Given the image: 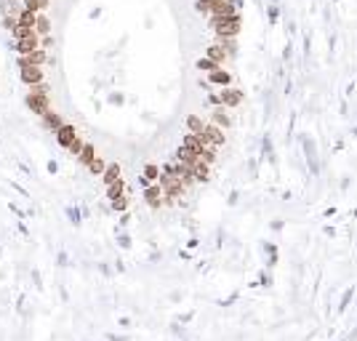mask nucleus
Returning <instances> with one entry per match:
<instances>
[{
  "instance_id": "1",
  "label": "nucleus",
  "mask_w": 357,
  "mask_h": 341,
  "mask_svg": "<svg viewBox=\"0 0 357 341\" xmlns=\"http://www.w3.org/2000/svg\"><path fill=\"white\" fill-rule=\"evenodd\" d=\"M213 30H216L219 38H235L237 30H240V16L232 14V16H213L211 19Z\"/></svg>"
},
{
  "instance_id": "2",
  "label": "nucleus",
  "mask_w": 357,
  "mask_h": 341,
  "mask_svg": "<svg viewBox=\"0 0 357 341\" xmlns=\"http://www.w3.org/2000/svg\"><path fill=\"white\" fill-rule=\"evenodd\" d=\"M27 107H30L35 115L43 117L45 112L51 110L48 107V91H30V94H27Z\"/></svg>"
},
{
  "instance_id": "3",
  "label": "nucleus",
  "mask_w": 357,
  "mask_h": 341,
  "mask_svg": "<svg viewBox=\"0 0 357 341\" xmlns=\"http://www.w3.org/2000/svg\"><path fill=\"white\" fill-rule=\"evenodd\" d=\"M160 181H163V195H168V200H173V197H181L184 195V184H181V179L171 173H160Z\"/></svg>"
},
{
  "instance_id": "4",
  "label": "nucleus",
  "mask_w": 357,
  "mask_h": 341,
  "mask_svg": "<svg viewBox=\"0 0 357 341\" xmlns=\"http://www.w3.org/2000/svg\"><path fill=\"white\" fill-rule=\"evenodd\" d=\"M243 101V94L235 88H222L219 96H211V104H222V107H235Z\"/></svg>"
},
{
  "instance_id": "5",
  "label": "nucleus",
  "mask_w": 357,
  "mask_h": 341,
  "mask_svg": "<svg viewBox=\"0 0 357 341\" xmlns=\"http://www.w3.org/2000/svg\"><path fill=\"white\" fill-rule=\"evenodd\" d=\"M197 136H200L206 144H213V147H222V144H224V133H222V128H219L216 123H211V126H203V131H200Z\"/></svg>"
},
{
  "instance_id": "6",
  "label": "nucleus",
  "mask_w": 357,
  "mask_h": 341,
  "mask_svg": "<svg viewBox=\"0 0 357 341\" xmlns=\"http://www.w3.org/2000/svg\"><path fill=\"white\" fill-rule=\"evenodd\" d=\"M19 75L27 85H35V83H43V67L38 64H19Z\"/></svg>"
},
{
  "instance_id": "7",
  "label": "nucleus",
  "mask_w": 357,
  "mask_h": 341,
  "mask_svg": "<svg viewBox=\"0 0 357 341\" xmlns=\"http://www.w3.org/2000/svg\"><path fill=\"white\" fill-rule=\"evenodd\" d=\"M14 48L19 51V56H21V54H30V51L40 48V35H38V32H32V35H27V38H19Z\"/></svg>"
},
{
  "instance_id": "8",
  "label": "nucleus",
  "mask_w": 357,
  "mask_h": 341,
  "mask_svg": "<svg viewBox=\"0 0 357 341\" xmlns=\"http://www.w3.org/2000/svg\"><path fill=\"white\" fill-rule=\"evenodd\" d=\"M75 139H77V131H75V126H70V123H64V126L56 131V141H59L64 150H67V147H70Z\"/></svg>"
},
{
  "instance_id": "9",
  "label": "nucleus",
  "mask_w": 357,
  "mask_h": 341,
  "mask_svg": "<svg viewBox=\"0 0 357 341\" xmlns=\"http://www.w3.org/2000/svg\"><path fill=\"white\" fill-rule=\"evenodd\" d=\"M45 59H48L45 48H35V51H30V54H21L19 56V64H38V67H43Z\"/></svg>"
},
{
  "instance_id": "10",
  "label": "nucleus",
  "mask_w": 357,
  "mask_h": 341,
  "mask_svg": "<svg viewBox=\"0 0 357 341\" xmlns=\"http://www.w3.org/2000/svg\"><path fill=\"white\" fill-rule=\"evenodd\" d=\"M144 200L150 203L152 208H157L163 203V187L160 184H147L144 187Z\"/></svg>"
},
{
  "instance_id": "11",
  "label": "nucleus",
  "mask_w": 357,
  "mask_h": 341,
  "mask_svg": "<svg viewBox=\"0 0 357 341\" xmlns=\"http://www.w3.org/2000/svg\"><path fill=\"white\" fill-rule=\"evenodd\" d=\"M184 147H187V150H192L197 157H203V152H206V141H203L197 133H187L184 136Z\"/></svg>"
},
{
  "instance_id": "12",
  "label": "nucleus",
  "mask_w": 357,
  "mask_h": 341,
  "mask_svg": "<svg viewBox=\"0 0 357 341\" xmlns=\"http://www.w3.org/2000/svg\"><path fill=\"white\" fill-rule=\"evenodd\" d=\"M43 126L48 128V131H54V133H56V131H59L61 126H64V120H61V115H59V112L48 110V112H45V115H43Z\"/></svg>"
},
{
  "instance_id": "13",
  "label": "nucleus",
  "mask_w": 357,
  "mask_h": 341,
  "mask_svg": "<svg viewBox=\"0 0 357 341\" xmlns=\"http://www.w3.org/2000/svg\"><path fill=\"white\" fill-rule=\"evenodd\" d=\"M208 83H211V85H229V83H232V75H229V72H224L222 67H219V70L208 72Z\"/></svg>"
},
{
  "instance_id": "14",
  "label": "nucleus",
  "mask_w": 357,
  "mask_h": 341,
  "mask_svg": "<svg viewBox=\"0 0 357 341\" xmlns=\"http://www.w3.org/2000/svg\"><path fill=\"white\" fill-rule=\"evenodd\" d=\"M176 160H179V163H184V166H189V168H192V166H195L197 160H200V157H197V155H195V152H192V150H187V147L181 144L179 150H176Z\"/></svg>"
},
{
  "instance_id": "15",
  "label": "nucleus",
  "mask_w": 357,
  "mask_h": 341,
  "mask_svg": "<svg viewBox=\"0 0 357 341\" xmlns=\"http://www.w3.org/2000/svg\"><path fill=\"white\" fill-rule=\"evenodd\" d=\"M192 176H195L197 181H208V179H211V168H208V163L197 160L195 166H192Z\"/></svg>"
},
{
  "instance_id": "16",
  "label": "nucleus",
  "mask_w": 357,
  "mask_h": 341,
  "mask_svg": "<svg viewBox=\"0 0 357 341\" xmlns=\"http://www.w3.org/2000/svg\"><path fill=\"white\" fill-rule=\"evenodd\" d=\"M160 179V168L157 166H144V170H141V181H144V184H155V181Z\"/></svg>"
},
{
  "instance_id": "17",
  "label": "nucleus",
  "mask_w": 357,
  "mask_h": 341,
  "mask_svg": "<svg viewBox=\"0 0 357 341\" xmlns=\"http://www.w3.org/2000/svg\"><path fill=\"white\" fill-rule=\"evenodd\" d=\"M120 195H126V181L123 179L107 184V197H110V200H115V197H120Z\"/></svg>"
},
{
  "instance_id": "18",
  "label": "nucleus",
  "mask_w": 357,
  "mask_h": 341,
  "mask_svg": "<svg viewBox=\"0 0 357 341\" xmlns=\"http://www.w3.org/2000/svg\"><path fill=\"white\" fill-rule=\"evenodd\" d=\"M101 179H104V184L117 181V179H120V166H117V163H110V166L104 168V173H101Z\"/></svg>"
},
{
  "instance_id": "19",
  "label": "nucleus",
  "mask_w": 357,
  "mask_h": 341,
  "mask_svg": "<svg viewBox=\"0 0 357 341\" xmlns=\"http://www.w3.org/2000/svg\"><path fill=\"white\" fill-rule=\"evenodd\" d=\"M35 32H38L40 38L51 32V21L45 19V14H43V11H40V14H35Z\"/></svg>"
},
{
  "instance_id": "20",
  "label": "nucleus",
  "mask_w": 357,
  "mask_h": 341,
  "mask_svg": "<svg viewBox=\"0 0 357 341\" xmlns=\"http://www.w3.org/2000/svg\"><path fill=\"white\" fill-rule=\"evenodd\" d=\"M16 24H21V27H32L35 30V11H21L19 16H16Z\"/></svg>"
},
{
  "instance_id": "21",
  "label": "nucleus",
  "mask_w": 357,
  "mask_h": 341,
  "mask_svg": "<svg viewBox=\"0 0 357 341\" xmlns=\"http://www.w3.org/2000/svg\"><path fill=\"white\" fill-rule=\"evenodd\" d=\"M208 59H213L216 64H222V61L226 59V48H222V45H208Z\"/></svg>"
},
{
  "instance_id": "22",
  "label": "nucleus",
  "mask_w": 357,
  "mask_h": 341,
  "mask_svg": "<svg viewBox=\"0 0 357 341\" xmlns=\"http://www.w3.org/2000/svg\"><path fill=\"white\" fill-rule=\"evenodd\" d=\"M94 157H96V150H94L91 144H83V150H80V155H77V160H80L83 166H88V163L94 160Z\"/></svg>"
},
{
  "instance_id": "23",
  "label": "nucleus",
  "mask_w": 357,
  "mask_h": 341,
  "mask_svg": "<svg viewBox=\"0 0 357 341\" xmlns=\"http://www.w3.org/2000/svg\"><path fill=\"white\" fill-rule=\"evenodd\" d=\"M51 0H24V8L27 11H35V14H40V11L48 8Z\"/></svg>"
},
{
  "instance_id": "24",
  "label": "nucleus",
  "mask_w": 357,
  "mask_h": 341,
  "mask_svg": "<svg viewBox=\"0 0 357 341\" xmlns=\"http://www.w3.org/2000/svg\"><path fill=\"white\" fill-rule=\"evenodd\" d=\"M104 168H107V163H104V160H101V157H99V155H96V157H94V160H91V163H88V170H91V173H94V176H101V173H104Z\"/></svg>"
},
{
  "instance_id": "25",
  "label": "nucleus",
  "mask_w": 357,
  "mask_h": 341,
  "mask_svg": "<svg viewBox=\"0 0 357 341\" xmlns=\"http://www.w3.org/2000/svg\"><path fill=\"white\" fill-rule=\"evenodd\" d=\"M213 123H216V126H222V128H229V126H232L229 115H226L224 110H216V112H213Z\"/></svg>"
},
{
  "instance_id": "26",
  "label": "nucleus",
  "mask_w": 357,
  "mask_h": 341,
  "mask_svg": "<svg viewBox=\"0 0 357 341\" xmlns=\"http://www.w3.org/2000/svg\"><path fill=\"white\" fill-rule=\"evenodd\" d=\"M203 126H206V123H203L197 115H189V117H187V128H189L192 133H200V131H203Z\"/></svg>"
},
{
  "instance_id": "27",
  "label": "nucleus",
  "mask_w": 357,
  "mask_h": 341,
  "mask_svg": "<svg viewBox=\"0 0 357 341\" xmlns=\"http://www.w3.org/2000/svg\"><path fill=\"white\" fill-rule=\"evenodd\" d=\"M219 67H222V64H216V61H213V59H208V56H206V59H200V61H197V70H200V72H213V70H219Z\"/></svg>"
},
{
  "instance_id": "28",
  "label": "nucleus",
  "mask_w": 357,
  "mask_h": 341,
  "mask_svg": "<svg viewBox=\"0 0 357 341\" xmlns=\"http://www.w3.org/2000/svg\"><path fill=\"white\" fill-rule=\"evenodd\" d=\"M11 32H14V38H16V40H19V38H27V35H32V32H35V30H32V27H21V24H16Z\"/></svg>"
},
{
  "instance_id": "29",
  "label": "nucleus",
  "mask_w": 357,
  "mask_h": 341,
  "mask_svg": "<svg viewBox=\"0 0 357 341\" xmlns=\"http://www.w3.org/2000/svg\"><path fill=\"white\" fill-rule=\"evenodd\" d=\"M112 208H115V211H126V208H128V197L126 195L115 197V200H112Z\"/></svg>"
},
{
  "instance_id": "30",
  "label": "nucleus",
  "mask_w": 357,
  "mask_h": 341,
  "mask_svg": "<svg viewBox=\"0 0 357 341\" xmlns=\"http://www.w3.org/2000/svg\"><path fill=\"white\" fill-rule=\"evenodd\" d=\"M67 216H70V221H72L75 227H80L83 216H80V211H77V208H67Z\"/></svg>"
},
{
  "instance_id": "31",
  "label": "nucleus",
  "mask_w": 357,
  "mask_h": 341,
  "mask_svg": "<svg viewBox=\"0 0 357 341\" xmlns=\"http://www.w3.org/2000/svg\"><path fill=\"white\" fill-rule=\"evenodd\" d=\"M83 144H86V141H83V139H75V141H72V144H70V147H67V150H70V152H72V155H80V150H83Z\"/></svg>"
},
{
  "instance_id": "32",
  "label": "nucleus",
  "mask_w": 357,
  "mask_h": 341,
  "mask_svg": "<svg viewBox=\"0 0 357 341\" xmlns=\"http://www.w3.org/2000/svg\"><path fill=\"white\" fill-rule=\"evenodd\" d=\"M352 296H355V291H352V288H349V291L347 293H344V299H341V306H338V309H347V304H349V301H352Z\"/></svg>"
},
{
  "instance_id": "33",
  "label": "nucleus",
  "mask_w": 357,
  "mask_h": 341,
  "mask_svg": "<svg viewBox=\"0 0 357 341\" xmlns=\"http://www.w3.org/2000/svg\"><path fill=\"white\" fill-rule=\"evenodd\" d=\"M197 11H203V14H211V3H208V0H197Z\"/></svg>"
},
{
  "instance_id": "34",
  "label": "nucleus",
  "mask_w": 357,
  "mask_h": 341,
  "mask_svg": "<svg viewBox=\"0 0 357 341\" xmlns=\"http://www.w3.org/2000/svg\"><path fill=\"white\" fill-rule=\"evenodd\" d=\"M51 45H54V38H51V32H48V35L40 38V48H51Z\"/></svg>"
},
{
  "instance_id": "35",
  "label": "nucleus",
  "mask_w": 357,
  "mask_h": 341,
  "mask_svg": "<svg viewBox=\"0 0 357 341\" xmlns=\"http://www.w3.org/2000/svg\"><path fill=\"white\" fill-rule=\"evenodd\" d=\"M3 27H5V30H14V27H16V16H5Z\"/></svg>"
},
{
  "instance_id": "36",
  "label": "nucleus",
  "mask_w": 357,
  "mask_h": 341,
  "mask_svg": "<svg viewBox=\"0 0 357 341\" xmlns=\"http://www.w3.org/2000/svg\"><path fill=\"white\" fill-rule=\"evenodd\" d=\"M117 243H120V248H131V237H128V235H120V237H117Z\"/></svg>"
},
{
  "instance_id": "37",
  "label": "nucleus",
  "mask_w": 357,
  "mask_h": 341,
  "mask_svg": "<svg viewBox=\"0 0 357 341\" xmlns=\"http://www.w3.org/2000/svg\"><path fill=\"white\" fill-rule=\"evenodd\" d=\"M32 280H35L38 288H43V280H40V272H38V269H32Z\"/></svg>"
},
{
  "instance_id": "38",
  "label": "nucleus",
  "mask_w": 357,
  "mask_h": 341,
  "mask_svg": "<svg viewBox=\"0 0 357 341\" xmlns=\"http://www.w3.org/2000/svg\"><path fill=\"white\" fill-rule=\"evenodd\" d=\"M107 341H128V336H115V333H110V336H107Z\"/></svg>"
}]
</instances>
